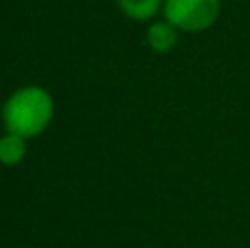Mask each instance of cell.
<instances>
[{"label":"cell","mask_w":250,"mask_h":248,"mask_svg":"<svg viewBox=\"0 0 250 248\" xmlns=\"http://www.w3.org/2000/svg\"><path fill=\"white\" fill-rule=\"evenodd\" d=\"M178 42L176 26L169 22H154L147 29V44L158 53H169Z\"/></svg>","instance_id":"cell-4"},{"label":"cell","mask_w":250,"mask_h":248,"mask_svg":"<svg viewBox=\"0 0 250 248\" xmlns=\"http://www.w3.org/2000/svg\"><path fill=\"white\" fill-rule=\"evenodd\" d=\"M53 97L42 86L18 88L2 105V123L7 132L24 139L42 134L53 121Z\"/></svg>","instance_id":"cell-1"},{"label":"cell","mask_w":250,"mask_h":248,"mask_svg":"<svg viewBox=\"0 0 250 248\" xmlns=\"http://www.w3.org/2000/svg\"><path fill=\"white\" fill-rule=\"evenodd\" d=\"M121 11L132 20H149L160 7V0H117Z\"/></svg>","instance_id":"cell-5"},{"label":"cell","mask_w":250,"mask_h":248,"mask_svg":"<svg viewBox=\"0 0 250 248\" xmlns=\"http://www.w3.org/2000/svg\"><path fill=\"white\" fill-rule=\"evenodd\" d=\"M220 0H165V18L176 29L198 33L215 24Z\"/></svg>","instance_id":"cell-2"},{"label":"cell","mask_w":250,"mask_h":248,"mask_svg":"<svg viewBox=\"0 0 250 248\" xmlns=\"http://www.w3.org/2000/svg\"><path fill=\"white\" fill-rule=\"evenodd\" d=\"M26 156V139L20 134L7 132L0 136V163L7 167H16L24 161Z\"/></svg>","instance_id":"cell-3"}]
</instances>
